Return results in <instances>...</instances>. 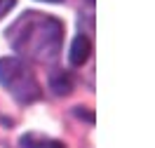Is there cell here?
I'll return each instance as SVG.
<instances>
[{
  "label": "cell",
  "mask_w": 155,
  "mask_h": 148,
  "mask_svg": "<svg viewBox=\"0 0 155 148\" xmlns=\"http://www.w3.org/2000/svg\"><path fill=\"white\" fill-rule=\"evenodd\" d=\"M7 40L24 59L49 64L61 52L64 26L61 21L40 12H26L7 28Z\"/></svg>",
  "instance_id": "obj_1"
},
{
  "label": "cell",
  "mask_w": 155,
  "mask_h": 148,
  "mask_svg": "<svg viewBox=\"0 0 155 148\" xmlns=\"http://www.w3.org/2000/svg\"><path fill=\"white\" fill-rule=\"evenodd\" d=\"M0 85L10 92L19 104H33L40 99V85L33 71L21 59L2 57L0 59Z\"/></svg>",
  "instance_id": "obj_2"
},
{
  "label": "cell",
  "mask_w": 155,
  "mask_h": 148,
  "mask_svg": "<svg viewBox=\"0 0 155 148\" xmlns=\"http://www.w3.org/2000/svg\"><path fill=\"white\" fill-rule=\"evenodd\" d=\"M89 54H92V42H89L87 35H75L73 40V45H71V64L73 66H82L85 61L89 59Z\"/></svg>",
  "instance_id": "obj_3"
},
{
  "label": "cell",
  "mask_w": 155,
  "mask_h": 148,
  "mask_svg": "<svg viewBox=\"0 0 155 148\" xmlns=\"http://www.w3.org/2000/svg\"><path fill=\"white\" fill-rule=\"evenodd\" d=\"M49 87H52V92L57 97H66V94H71V89H73V75L68 71H57L49 78Z\"/></svg>",
  "instance_id": "obj_4"
},
{
  "label": "cell",
  "mask_w": 155,
  "mask_h": 148,
  "mask_svg": "<svg viewBox=\"0 0 155 148\" xmlns=\"http://www.w3.org/2000/svg\"><path fill=\"white\" fill-rule=\"evenodd\" d=\"M21 148H66L57 139L38 136V134H24L21 136Z\"/></svg>",
  "instance_id": "obj_5"
},
{
  "label": "cell",
  "mask_w": 155,
  "mask_h": 148,
  "mask_svg": "<svg viewBox=\"0 0 155 148\" xmlns=\"http://www.w3.org/2000/svg\"><path fill=\"white\" fill-rule=\"evenodd\" d=\"M12 7H14V0H0V19H2Z\"/></svg>",
  "instance_id": "obj_6"
},
{
  "label": "cell",
  "mask_w": 155,
  "mask_h": 148,
  "mask_svg": "<svg viewBox=\"0 0 155 148\" xmlns=\"http://www.w3.org/2000/svg\"><path fill=\"white\" fill-rule=\"evenodd\" d=\"M75 115H78V118L82 115V118L87 120V122H94V118H92V113H89V110H80V108H75Z\"/></svg>",
  "instance_id": "obj_7"
},
{
  "label": "cell",
  "mask_w": 155,
  "mask_h": 148,
  "mask_svg": "<svg viewBox=\"0 0 155 148\" xmlns=\"http://www.w3.org/2000/svg\"><path fill=\"white\" fill-rule=\"evenodd\" d=\"M42 2H61V0H42Z\"/></svg>",
  "instance_id": "obj_8"
}]
</instances>
